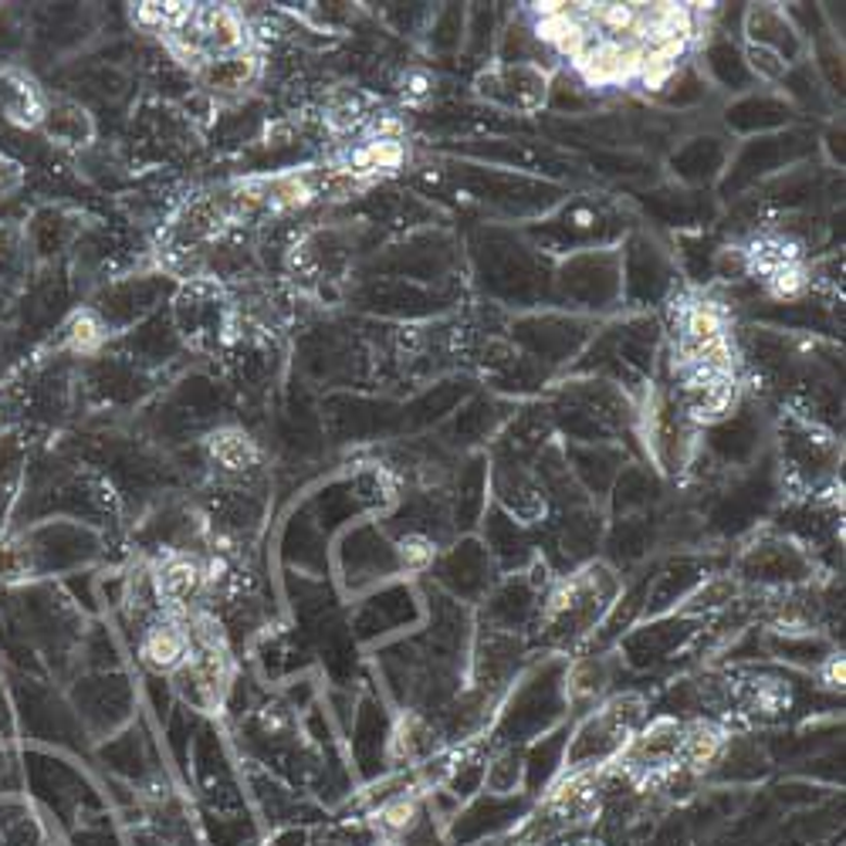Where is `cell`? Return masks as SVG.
<instances>
[{
    "instance_id": "obj_7",
    "label": "cell",
    "mask_w": 846,
    "mask_h": 846,
    "mask_svg": "<svg viewBox=\"0 0 846 846\" xmlns=\"http://www.w3.org/2000/svg\"><path fill=\"white\" fill-rule=\"evenodd\" d=\"M376 846H396V843H376Z\"/></svg>"
},
{
    "instance_id": "obj_6",
    "label": "cell",
    "mask_w": 846,
    "mask_h": 846,
    "mask_svg": "<svg viewBox=\"0 0 846 846\" xmlns=\"http://www.w3.org/2000/svg\"><path fill=\"white\" fill-rule=\"evenodd\" d=\"M430 89H433V81H430L427 72H411V75L403 78V92L411 96V99H424Z\"/></svg>"
},
{
    "instance_id": "obj_1",
    "label": "cell",
    "mask_w": 846,
    "mask_h": 846,
    "mask_svg": "<svg viewBox=\"0 0 846 846\" xmlns=\"http://www.w3.org/2000/svg\"><path fill=\"white\" fill-rule=\"evenodd\" d=\"M190 633H187V623H180V620H160V623H153L150 630L142 633V647H139V654H142V660L150 664V667H156V670H173V667H180L184 660H187V654H190Z\"/></svg>"
},
{
    "instance_id": "obj_4",
    "label": "cell",
    "mask_w": 846,
    "mask_h": 846,
    "mask_svg": "<svg viewBox=\"0 0 846 846\" xmlns=\"http://www.w3.org/2000/svg\"><path fill=\"white\" fill-rule=\"evenodd\" d=\"M748 68H752L758 78L779 81V78H785V72H790V62H785V58H779L775 51H769V48L748 45Z\"/></svg>"
},
{
    "instance_id": "obj_5",
    "label": "cell",
    "mask_w": 846,
    "mask_h": 846,
    "mask_svg": "<svg viewBox=\"0 0 846 846\" xmlns=\"http://www.w3.org/2000/svg\"><path fill=\"white\" fill-rule=\"evenodd\" d=\"M68 342H72V349H78V353L96 349L102 342V326L96 323V315H78L68 329Z\"/></svg>"
},
{
    "instance_id": "obj_3",
    "label": "cell",
    "mask_w": 846,
    "mask_h": 846,
    "mask_svg": "<svg viewBox=\"0 0 846 846\" xmlns=\"http://www.w3.org/2000/svg\"><path fill=\"white\" fill-rule=\"evenodd\" d=\"M396 556H400V566H403V569L424 572V569H430V566L437 563V542H433L430 535H424V532H411V535L400 542Z\"/></svg>"
},
{
    "instance_id": "obj_2",
    "label": "cell",
    "mask_w": 846,
    "mask_h": 846,
    "mask_svg": "<svg viewBox=\"0 0 846 846\" xmlns=\"http://www.w3.org/2000/svg\"><path fill=\"white\" fill-rule=\"evenodd\" d=\"M211 457L220 464L224 471H251L257 468L261 460V451L257 444L251 441V437L238 427H224L211 437Z\"/></svg>"
}]
</instances>
